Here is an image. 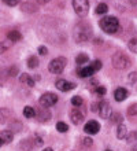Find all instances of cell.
Wrapping results in <instances>:
<instances>
[{"label":"cell","mask_w":137,"mask_h":151,"mask_svg":"<svg viewBox=\"0 0 137 151\" xmlns=\"http://www.w3.org/2000/svg\"><path fill=\"white\" fill-rule=\"evenodd\" d=\"M92 37V28L90 25L85 21H81L74 26L73 29V39L75 40V43H82L86 41Z\"/></svg>","instance_id":"obj_1"},{"label":"cell","mask_w":137,"mask_h":151,"mask_svg":"<svg viewBox=\"0 0 137 151\" xmlns=\"http://www.w3.org/2000/svg\"><path fill=\"white\" fill-rule=\"evenodd\" d=\"M99 26L102 28L103 32L108 33V35H114L119 30V21L113 15H106L99 21Z\"/></svg>","instance_id":"obj_2"},{"label":"cell","mask_w":137,"mask_h":151,"mask_svg":"<svg viewBox=\"0 0 137 151\" xmlns=\"http://www.w3.org/2000/svg\"><path fill=\"white\" fill-rule=\"evenodd\" d=\"M111 63H113V66L115 69L125 70V69H128L130 66V59L128 58V55L123 54L122 51H117L111 56Z\"/></svg>","instance_id":"obj_3"},{"label":"cell","mask_w":137,"mask_h":151,"mask_svg":"<svg viewBox=\"0 0 137 151\" xmlns=\"http://www.w3.org/2000/svg\"><path fill=\"white\" fill-rule=\"evenodd\" d=\"M66 65H67L66 58H65V56H59V58H55V59H52L51 62H49L48 70L51 73H54V74H59V73H62L63 70H65Z\"/></svg>","instance_id":"obj_4"},{"label":"cell","mask_w":137,"mask_h":151,"mask_svg":"<svg viewBox=\"0 0 137 151\" xmlns=\"http://www.w3.org/2000/svg\"><path fill=\"white\" fill-rule=\"evenodd\" d=\"M73 7L80 17H86L89 11V0H73Z\"/></svg>","instance_id":"obj_5"},{"label":"cell","mask_w":137,"mask_h":151,"mask_svg":"<svg viewBox=\"0 0 137 151\" xmlns=\"http://www.w3.org/2000/svg\"><path fill=\"white\" fill-rule=\"evenodd\" d=\"M39 102H40V104H41V107L49 109L51 106H54V104L58 103V95H55V93H52V92H47V93L41 95V98H40Z\"/></svg>","instance_id":"obj_6"},{"label":"cell","mask_w":137,"mask_h":151,"mask_svg":"<svg viewBox=\"0 0 137 151\" xmlns=\"http://www.w3.org/2000/svg\"><path fill=\"white\" fill-rule=\"evenodd\" d=\"M99 115L102 117V118H110L111 117V106H110L108 102H106V100H103V102H99Z\"/></svg>","instance_id":"obj_7"},{"label":"cell","mask_w":137,"mask_h":151,"mask_svg":"<svg viewBox=\"0 0 137 151\" xmlns=\"http://www.w3.org/2000/svg\"><path fill=\"white\" fill-rule=\"evenodd\" d=\"M84 131H85L88 135H96V133H99V131H100V124H99L98 121H95V119H90V121H88V122L84 125Z\"/></svg>","instance_id":"obj_8"},{"label":"cell","mask_w":137,"mask_h":151,"mask_svg":"<svg viewBox=\"0 0 137 151\" xmlns=\"http://www.w3.org/2000/svg\"><path fill=\"white\" fill-rule=\"evenodd\" d=\"M55 87H56V89H59V91L67 92V91H70V89H74L77 85H75L74 83H69V81H66V80L59 78V80H56Z\"/></svg>","instance_id":"obj_9"},{"label":"cell","mask_w":137,"mask_h":151,"mask_svg":"<svg viewBox=\"0 0 137 151\" xmlns=\"http://www.w3.org/2000/svg\"><path fill=\"white\" fill-rule=\"evenodd\" d=\"M12 139H14V133H12L10 129L0 131V147H1V146H4V144L11 143Z\"/></svg>","instance_id":"obj_10"},{"label":"cell","mask_w":137,"mask_h":151,"mask_svg":"<svg viewBox=\"0 0 137 151\" xmlns=\"http://www.w3.org/2000/svg\"><path fill=\"white\" fill-rule=\"evenodd\" d=\"M70 119L73 121L74 125H80V124L84 121V113L80 111L77 107L73 109V110L70 111Z\"/></svg>","instance_id":"obj_11"},{"label":"cell","mask_w":137,"mask_h":151,"mask_svg":"<svg viewBox=\"0 0 137 151\" xmlns=\"http://www.w3.org/2000/svg\"><path fill=\"white\" fill-rule=\"evenodd\" d=\"M37 114V118H39L40 122H47L48 119H51L52 118V115H51V111L48 110V109H39V111L36 113Z\"/></svg>","instance_id":"obj_12"},{"label":"cell","mask_w":137,"mask_h":151,"mask_svg":"<svg viewBox=\"0 0 137 151\" xmlns=\"http://www.w3.org/2000/svg\"><path fill=\"white\" fill-rule=\"evenodd\" d=\"M128 91H126L125 88H122V87H119V88H117L115 91H114V98H115V100L117 102H123V100L128 98Z\"/></svg>","instance_id":"obj_13"},{"label":"cell","mask_w":137,"mask_h":151,"mask_svg":"<svg viewBox=\"0 0 137 151\" xmlns=\"http://www.w3.org/2000/svg\"><path fill=\"white\" fill-rule=\"evenodd\" d=\"M77 73H78V77H81V78H86V77H90V76L95 73V70L90 66H85V68H81L77 70Z\"/></svg>","instance_id":"obj_14"},{"label":"cell","mask_w":137,"mask_h":151,"mask_svg":"<svg viewBox=\"0 0 137 151\" xmlns=\"http://www.w3.org/2000/svg\"><path fill=\"white\" fill-rule=\"evenodd\" d=\"M19 81H21V84H25V85H27V87H30V88L34 87V80L27 73H22L19 76Z\"/></svg>","instance_id":"obj_15"},{"label":"cell","mask_w":137,"mask_h":151,"mask_svg":"<svg viewBox=\"0 0 137 151\" xmlns=\"http://www.w3.org/2000/svg\"><path fill=\"white\" fill-rule=\"evenodd\" d=\"M126 136H128V128L123 122H121L119 125L117 127V137L118 139H125Z\"/></svg>","instance_id":"obj_16"},{"label":"cell","mask_w":137,"mask_h":151,"mask_svg":"<svg viewBox=\"0 0 137 151\" xmlns=\"http://www.w3.org/2000/svg\"><path fill=\"white\" fill-rule=\"evenodd\" d=\"M7 39L10 40V41H12V43H15V41L22 40V35H21L18 30H10V32L7 33Z\"/></svg>","instance_id":"obj_17"},{"label":"cell","mask_w":137,"mask_h":151,"mask_svg":"<svg viewBox=\"0 0 137 151\" xmlns=\"http://www.w3.org/2000/svg\"><path fill=\"white\" fill-rule=\"evenodd\" d=\"M10 115H11V111H10L8 109H6V107L0 109V124L7 122V119L10 118Z\"/></svg>","instance_id":"obj_18"},{"label":"cell","mask_w":137,"mask_h":151,"mask_svg":"<svg viewBox=\"0 0 137 151\" xmlns=\"http://www.w3.org/2000/svg\"><path fill=\"white\" fill-rule=\"evenodd\" d=\"M56 131L60 132V133H66L69 131V125L63 121H59V122H56Z\"/></svg>","instance_id":"obj_19"},{"label":"cell","mask_w":137,"mask_h":151,"mask_svg":"<svg viewBox=\"0 0 137 151\" xmlns=\"http://www.w3.org/2000/svg\"><path fill=\"white\" fill-rule=\"evenodd\" d=\"M24 115L26 118H33V117H36V110L33 107H30V106H26L24 109Z\"/></svg>","instance_id":"obj_20"},{"label":"cell","mask_w":137,"mask_h":151,"mask_svg":"<svg viewBox=\"0 0 137 151\" xmlns=\"http://www.w3.org/2000/svg\"><path fill=\"white\" fill-rule=\"evenodd\" d=\"M107 11H108V6H107L106 3H100L98 7H96V14H99V15L107 14Z\"/></svg>","instance_id":"obj_21"},{"label":"cell","mask_w":137,"mask_h":151,"mask_svg":"<svg viewBox=\"0 0 137 151\" xmlns=\"http://www.w3.org/2000/svg\"><path fill=\"white\" fill-rule=\"evenodd\" d=\"M37 66H39V59H37V56H30V58L27 59V68L36 69Z\"/></svg>","instance_id":"obj_22"},{"label":"cell","mask_w":137,"mask_h":151,"mask_svg":"<svg viewBox=\"0 0 137 151\" xmlns=\"http://www.w3.org/2000/svg\"><path fill=\"white\" fill-rule=\"evenodd\" d=\"M88 60H89V56L86 55V54H80V55L75 58L77 65H84V63H86Z\"/></svg>","instance_id":"obj_23"},{"label":"cell","mask_w":137,"mask_h":151,"mask_svg":"<svg viewBox=\"0 0 137 151\" xmlns=\"http://www.w3.org/2000/svg\"><path fill=\"white\" fill-rule=\"evenodd\" d=\"M22 127H24V125H22V122L15 121V122H12L11 125H10V128H11L10 131H11V132H21V131H22Z\"/></svg>","instance_id":"obj_24"},{"label":"cell","mask_w":137,"mask_h":151,"mask_svg":"<svg viewBox=\"0 0 137 151\" xmlns=\"http://www.w3.org/2000/svg\"><path fill=\"white\" fill-rule=\"evenodd\" d=\"M82 103H84V100H82L81 96H74V98H71V104L74 106V107H81Z\"/></svg>","instance_id":"obj_25"},{"label":"cell","mask_w":137,"mask_h":151,"mask_svg":"<svg viewBox=\"0 0 137 151\" xmlns=\"http://www.w3.org/2000/svg\"><path fill=\"white\" fill-rule=\"evenodd\" d=\"M12 41H10V40H7V41H1L0 43V54H3V52H6L8 50V48L11 47Z\"/></svg>","instance_id":"obj_26"},{"label":"cell","mask_w":137,"mask_h":151,"mask_svg":"<svg viewBox=\"0 0 137 151\" xmlns=\"http://www.w3.org/2000/svg\"><path fill=\"white\" fill-rule=\"evenodd\" d=\"M128 48H129L132 52H134V54H137V39H132L128 43Z\"/></svg>","instance_id":"obj_27"},{"label":"cell","mask_w":137,"mask_h":151,"mask_svg":"<svg viewBox=\"0 0 137 151\" xmlns=\"http://www.w3.org/2000/svg\"><path fill=\"white\" fill-rule=\"evenodd\" d=\"M110 118H111V121H113L114 124H117V122L121 124V122H122V115L119 114V113H113Z\"/></svg>","instance_id":"obj_28"},{"label":"cell","mask_w":137,"mask_h":151,"mask_svg":"<svg viewBox=\"0 0 137 151\" xmlns=\"http://www.w3.org/2000/svg\"><path fill=\"white\" fill-rule=\"evenodd\" d=\"M32 147H33V144H32L29 140H25V142L21 143V148H22V151H29Z\"/></svg>","instance_id":"obj_29"},{"label":"cell","mask_w":137,"mask_h":151,"mask_svg":"<svg viewBox=\"0 0 137 151\" xmlns=\"http://www.w3.org/2000/svg\"><path fill=\"white\" fill-rule=\"evenodd\" d=\"M90 68L93 69L95 72H98V70H100V69H102V62H100L99 59H96L95 62H92V63H90Z\"/></svg>","instance_id":"obj_30"},{"label":"cell","mask_w":137,"mask_h":151,"mask_svg":"<svg viewBox=\"0 0 137 151\" xmlns=\"http://www.w3.org/2000/svg\"><path fill=\"white\" fill-rule=\"evenodd\" d=\"M81 144L84 147H90V146L93 144V140L90 139V137H84V139L81 140Z\"/></svg>","instance_id":"obj_31"},{"label":"cell","mask_w":137,"mask_h":151,"mask_svg":"<svg viewBox=\"0 0 137 151\" xmlns=\"http://www.w3.org/2000/svg\"><path fill=\"white\" fill-rule=\"evenodd\" d=\"M128 115H137V103L129 106V109H128Z\"/></svg>","instance_id":"obj_32"},{"label":"cell","mask_w":137,"mask_h":151,"mask_svg":"<svg viewBox=\"0 0 137 151\" xmlns=\"http://www.w3.org/2000/svg\"><path fill=\"white\" fill-rule=\"evenodd\" d=\"M95 93H96L98 96H100V98H102V96L106 95V88H104V87H98L96 89H95Z\"/></svg>","instance_id":"obj_33"},{"label":"cell","mask_w":137,"mask_h":151,"mask_svg":"<svg viewBox=\"0 0 137 151\" xmlns=\"http://www.w3.org/2000/svg\"><path fill=\"white\" fill-rule=\"evenodd\" d=\"M3 3H6L7 6H11V7H14V6H16V4L19 3V0H3Z\"/></svg>","instance_id":"obj_34"},{"label":"cell","mask_w":137,"mask_h":151,"mask_svg":"<svg viewBox=\"0 0 137 151\" xmlns=\"http://www.w3.org/2000/svg\"><path fill=\"white\" fill-rule=\"evenodd\" d=\"M8 74L11 76V77L16 76V74H18V68H16V66H12V68H10V70H8Z\"/></svg>","instance_id":"obj_35"},{"label":"cell","mask_w":137,"mask_h":151,"mask_svg":"<svg viewBox=\"0 0 137 151\" xmlns=\"http://www.w3.org/2000/svg\"><path fill=\"white\" fill-rule=\"evenodd\" d=\"M47 52H48L47 47H44V45H40L39 47V54L40 55H47Z\"/></svg>","instance_id":"obj_36"},{"label":"cell","mask_w":137,"mask_h":151,"mask_svg":"<svg viewBox=\"0 0 137 151\" xmlns=\"http://www.w3.org/2000/svg\"><path fill=\"white\" fill-rule=\"evenodd\" d=\"M90 111L98 113L99 111V103H92V106H90Z\"/></svg>","instance_id":"obj_37"},{"label":"cell","mask_w":137,"mask_h":151,"mask_svg":"<svg viewBox=\"0 0 137 151\" xmlns=\"http://www.w3.org/2000/svg\"><path fill=\"white\" fill-rule=\"evenodd\" d=\"M44 144V140L41 139V137H36V146H39V147H41Z\"/></svg>","instance_id":"obj_38"},{"label":"cell","mask_w":137,"mask_h":151,"mask_svg":"<svg viewBox=\"0 0 137 151\" xmlns=\"http://www.w3.org/2000/svg\"><path fill=\"white\" fill-rule=\"evenodd\" d=\"M134 80H136V73H132V76L129 77V81L130 83H134Z\"/></svg>","instance_id":"obj_39"},{"label":"cell","mask_w":137,"mask_h":151,"mask_svg":"<svg viewBox=\"0 0 137 151\" xmlns=\"http://www.w3.org/2000/svg\"><path fill=\"white\" fill-rule=\"evenodd\" d=\"M49 0H37V3L39 4H47Z\"/></svg>","instance_id":"obj_40"},{"label":"cell","mask_w":137,"mask_h":151,"mask_svg":"<svg viewBox=\"0 0 137 151\" xmlns=\"http://www.w3.org/2000/svg\"><path fill=\"white\" fill-rule=\"evenodd\" d=\"M43 151H54V150H52V148L51 147H47V148H44V150Z\"/></svg>","instance_id":"obj_41"},{"label":"cell","mask_w":137,"mask_h":151,"mask_svg":"<svg viewBox=\"0 0 137 151\" xmlns=\"http://www.w3.org/2000/svg\"><path fill=\"white\" fill-rule=\"evenodd\" d=\"M132 151H137V144H136V146H133V148H132Z\"/></svg>","instance_id":"obj_42"},{"label":"cell","mask_w":137,"mask_h":151,"mask_svg":"<svg viewBox=\"0 0 137 151\" xmlns=\"http://www.w3.org/2000/svg\"><path fill=\"white\" fill-rule=\"evenodd\" d=\"M106 151H111V150H106Z\"/></svg>","instance_id":"obj_43"},{"label":"cell","mask_w":137,"mask_h":151,"mask_svg":"<svg viewBox=\"0 0 137 151\" xmlns=\"http://www.w3.org/2000/svg\"><path fill=\"white\" fill-rule=\"evenodd\" d=\"M136 136H137V132H136Z\"/></svg>","instance_id":"obj_44"}]
</instances>
